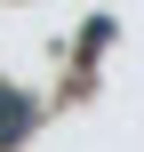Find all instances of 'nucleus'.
<instances>
[{"label": "nucleus", "instance_id": "f257e3e1", "mask_svg": "<svg viewBox=\"0 0 144 152\" xmlns=\"http://www.w3.org/2000/svg\"><path fill=\"white\" fill-rule=\"evenodd\" d=\"M32 120H40V104H32L24 88H8V80H0V152L24 144V136H32Z\"/></svg>", "mask_w": 144, "mask_h": 152}]
</instances>
